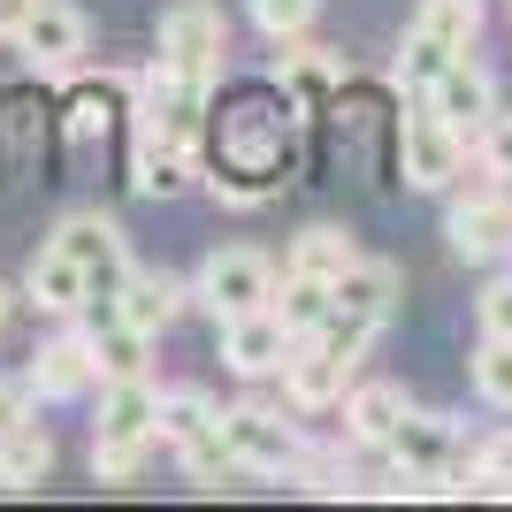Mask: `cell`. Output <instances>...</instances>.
I'll use <instances>...</instances> for the list:
<instances>
[{"instance_id": "cell-14", "label": "cell", "mask_w": 512, "mask_h": 512, "mask_svg": "<svg viewBox=\"0 0 512 512\" xmlns=\"http://www.w3.org/2000/svg\"><path fill=\"white\" fill-rule=\"evenodd\" d=\"M92 375H100V367H92V344L54 337V344L31 352V375H23V383H31V398H77V390H92Z\"/></svg>"}, {"instance_id": "cell-27", "label": "cell", "mask_w": 512, "mask_h": 512, "mask_svg": "<svg viewBox=\"0 0 512 512\" xmlns=\"http://www.w3.org/2000/svg\"><path fill=\"white\" fill-rule=\"evenodd\" d=\"M482 169H490V176H512V115H505V107L482 123Z\"/></svg>"}, {"instance_id": "cell-4", "label": "cell", "mask_w": 512, "mask_h": 512, "mask_svg": "<svg viewBox=\"0 0 512 512\" xmlns=\"http://www.w3.org/2000/svg\"><path fill=\"white\" fill-rule=\"evenodd\" d=\"M54 245L85 268V299H115V291H123L130 253H123V230H115L107 214H69L62 230H54Z\"/></svg>"}, {"instance_id": "cell-25", "label": "cell", "mask_w": 512, "mask_h": 512, "mask_svg": "<svg viewBox=\"0 0 512 512\" xmlns=\"http://www.w3.org/2000/svg\"><path fill=\"white\" fill-rule=\"evenodd\" d=\"M176 451H184V467H192L199 482H222V474H245V467H237V451L222 444V421H214L207 436H192V444H176Z\"/></svg>"}, {"instance_id": "cell-1", "label": "cell", "mask_w": 512, "mask_h": 512, "mask_svg": "<svg viewBox=\"0 0 512 512\" xmlns=\"http://www.w3.org/2000/svg\"><path fill=\"white\" fill-rule=\"evenodd\" d=\"M161 54L153 62L169 69V77H192V85H214V69H222V54H230V31H222V8H207V0H176L169 16H161Z\"/></svg>"}, {"instance_id": "cell-10", "label": "cell", "mask_w": 512, "mask_h": 512, "mask_svg": "<svg viewBox=\"0 0 512 512\" xmlns=\"http://www.w3.org/2000/svg\"><path fill=\"white\" fill-rule=\"evenodd\" d=\"M184 299H192V283H184V276H169V268H130L123 291H115V314H123L130 329L161 337V329L184 314Z\"/></svg>"}, {"instance_id": "cell-24", "label": "cell", "mask_w": 512, "mask_h": 512, "mask_svg": "<svg viewBox=\"0 0 512 512\" xmlns=\"http://www.w3.org/2000/svg\"><path fill=\"white\" fill-rule=\"evenodd\" d=\"M474 390L512 413V337H482V352H474Z\"/></svg>"}, {"instance_id": "cell-16", "label": "cell", "mask_w": 512, "mask_h": 512, "mask_svg": "<svg viewBox=\"0 0 512 512\" xmlns=\"http://www.w3.org/2000/svg\"><path fill=\"white\" fill-rule=\"evenodd\" d=\"M23 291L46 306V314H85V268L62 253V245H39L31 268H23Z\"/></svg>"}, {"instance_id": "cell-30", "label": "cell", "mask_w": 512, "mask_h": 512, "mask_svg": "<svg viewBox=\"0 0 512 512\" xmlns=\"http://www.w3.org/2000/svg\"><path fill=\"white\" fill-rule=\"evenodd\" d=\"M31 8H39V0H0V39H16V31H23V16H31Z\"/></svg>"}, {"instance_id": "cell-6", "label": "cell", "mask_w": 512, "mask_h": 512, "mask_svg": "<svg viewBox=\"0 0 512 512\" xmlns=\"http://www.w3.org/2000/svg\"><path fill=\"white\" fill-rule=\"evenodd\" d=\"M352 367L360 360H344V352H329L321 337H291V352H283V398L299 413H321V406H337L344 390H352Z\"/></svg>"}, {"instance_id": "cell-9", "label": "cell", "mask_w": 512, "mask_h": 512, "mask_svg": "<svg viewBox=\"0 0 512 512\" xmlns=\"http://www.w3.org/2000/svg\"><path fill=\"white\" fill-rule=\"evenodd\" d=\"M16 46H23V62H31V69H69L77 54H85V16H77L69 0H39V8L23 16Z\"/></svg>"}, {"instance_id": "cell-7", "label": "cell", "mask_w": 512, "mask_h": 512, "mask_svg": "<svg viewBox=\"0 0 512 512\" xmlns=\"http://www.w3.org/2000/svg\"><path fill=\"white\" fill-rule=\"evenodd\" d=\"M421 100L436 107V115H444V123L459 130V138H482V123L497 115V85H490V69H482V62H467V54H451V62H444V77H436V85H428Z\"/></svg>"}, {"instance_id": "cell-17", "label": "cell", "mask_w": 512, "mask_h": 512, "mask_svg": "<svg viewBox=\"0 0 512 512\" xmlns=\"http://www.w3.org/2000/svg\"><path fill=\"white\" fill-rule=\"evenodd\" d=\"M46 467H54V436L39 421L0 428V490H39Z\"/></svg>"}, {"instance_id": "cell-3", "label": "cell", "mask_w": 512, "mask_h": 512, "mask_svg": "<svg viewBox=\"0 0 512 512\" xmlns=\"http://www.w3.org/2000/svg\"><path fill=\"white\" fill-rule=\"evenodd\" d=\"M214 421H222V444L237 451L245 474H299L306 444L276 406H230V413H214Z\"/></svg>"}, {"instance_id": "cell-22", "label": "cell", "mask_w": 512, "mask_h": 512, "mask_svg": "<svg viewBox=\"0 0 512 512\" xmlns=\"http://www.w3.org/2000/svg\"><path fill=\"white\" fill-rule=\"evenodd\" d=\"M214 398L207 390H161V413H153V436H161V444H192V436H207L214 428Z\"/></svg>"}, {"instance_id": "cell-23", "label": "cell", "mask_w": 512, "mask_h": 512, "mask_svg": "<svg viewBox=\"0 0 512 512\" xmlns=\"http://www.w3.org/2000/svg\"><path fill=\"white\" fill-rule=\"evenodd\" d=\"M283 62H276V85H299V92H329L337 85V62L321 54V46H299V39H276Z\"/></svg>"}, {"instance_id": "cell-11", "label": "cell", "mask_w": 512, "mask_h": 512, "mask_svg": "<svg viewBox=\"0 0 512 512\" xmlns=\"http://www.w3.org/2000/svg\"><path fill=\"white\" fill-rule=\"evenodd\" d=\"M329 299H337V314L344 321H360V329H375L383 337V321H390V306H398V268L390 260H352L337 283H329Z\"/></svg>"}, {"instance_id": "cell-31", "label": "cell", "mask_w": 512, "mask_h": 512, "mask_svg": "<svg viewBox=\"0 0 512 512\" xmlns=\"http://www.w3.org/2000/svg\"><path fill=\"white\" fill-rule=\"evenodd\" d=\"M8 314H16V299H8V283H0V329H8Z\"/></svg>"}, {"instance_id": "cell-8", "label": "cell", "mask_w": 512, "mask_h": 512, "mask_svg": "<svg viewBox=\"0 0 512 512\" xmlns=\"http://www.w3.org/2000/svg\"><path fill=\"white\" fill-rule=\"evenodd\" d=\"M451 253L459 260H505L512 253V199L505 192H467L451 207Z\"/></svg>"}, {"instance_id": "cell-20", "label": "cell", "mask_w": 512, "mask_h": 512, "mask_svg": "<svg viewBox=\"0 0 512 512\" xmlns=\"http://www.w3.org/2000/svg\"><path fill=\"white\" fill-rule=\"evenodd\" d=\"M428 46H444V54H467L474 31H482V0H421V16H413Z\"/></svg>"}, {"instance_id": "cell-28", "label": "cell", "mask_w": 512, "mask_h": 512, "mask_svg": "<svg viewBox=\"0 0 512 512\" xmlns=\"http://www.w3.org/2000/svg\"><path fill=\"white\" fill-rule=\"evenodd\" d=\"M474 314H482V337H512V276H505V283H490Z\"/></svg>"}, {"instance_id": "cell-2", "label": "cell", "mask_w": 512, "mask_h": 512, "mask_svg": "<svg viewBox=\"0 0 512 512\" xmlns=\"http://www.w3.org/2000/svg\"><path fill=\"white\" fill-rule=\"evenodd\" d=\"M268 291H276V260L253 253V245H214L207 268L192 276V299H207L214 321H237L253 306H268Z\"/></svg>"}, {"instance_id": "cell-19", "label": "cell", "mask_w": 512, "mask_h": 512, "mask_svg": "<svg viewBox=\"0 0 512 512\" xmlns=\"http://www.w3.org/2000/svg\"><path fill=\"white\" fill-rule=\"evenodd\" d=\"M329 283L321 276H299V268H283V291H268V314L283 321V329H291V337H314L321 321H329Z\"/></svg>"}, {"instance_id": "cell-12", "label": "cell", "mask_w": 512, "mask_h": 512, "mask_svg": "<svg viewBox=\"0 0 512 512\" xmlns=\"http://www.w3.org/2000/svg\"><path fill=\"white\" fill-rule=\"evenodd\" d=\"M283 352H291V329H283L268 306H253V314L222 321V360L237 367V375H276Z\"/></svg>"}, {"instance_id": "cell-5", "label": "cell", "mask_w": 512, "mask_h": 512, "mask_svg": "<svg viewBox=\"0 0 512 512\" xmlns=\"http://www.w3.org/2000/svg\"><path fill=\"white\" fill-rule=\"evenodd\" d=\"M459 161H467V138L421 100V115H406V130H398V169H406V184L444 192L451 176H459Z\"/></svg>"}, {"instance_id": "cell-26", "label": "cell", "mask_w": 512, "mask_h": 512, "mask_svg": "<svg viewBox=\"0 0 512 512\" xmlns=\"http://www.w3.org/2000/svg\"><path fill=\"white\" fill-rule=\"evenodd\" d=\"M321 0H253V23L268 39H306V23H314Z\"/></svg>"}, {"instance_id": "cell-13", "label": "cell", "mask_w": 512, "mask_h": 512, "mask_svg": "<svg viewBox=\"0 0 512 512\" xmlns=\"http://www.w3.org/2000/svg\"><path fill=\"white\" fill-rule=\"evenodd\" d=\"M130 184L146 199H176L184 184H192V146H176V138H161L153 123H138V138H130Z\"/></svg>"}, {"instance_id": "cell-18", "label": "cell", "mask_w": 512, "mask_h": 512, "mask_svg": "<svg viewBox=\"0 0 512 512\" xmlns=\"http://www.w3.org/2000/svg\"><path fill=\"white\" fill-rule=\"evenodd\" d=\"M398 421H406V390H398V383L344 390V436H352V444H383Z\"/></svg>"}, {"instance_id": "cell-15", "label": "cell", "mask_w": 512, "mask_h": 512, "mask_svg": "<svg viewBox=\"0 0 512 512\" xmlns=\"http://www.w3.org/2000/svg\"><path fill=\"white\" fill-rule=\"evenodd\" d=\"M153 413H161V390H153L146 375H115V383H100V421H92V436H153Z\"/></svg>"}, {"instance_id": "cell-21", "label": "cell", "mask_w": 512, "mask_h": 512, "mask_svg": "<svg viewBox=\"0 0 512 512\" xmlns=\"http://www.w3.org/2000/svg\"><path fill=\"white\" fill-rule=\"evenodd\" d=\"M352 260H360V245H352L344 230H329V222H314V230H299V237H291V268H299V276L337 283L344 268H352Z\"/></svg>"}, {"instance_id": "cell-29", "label": "cell", "mask_w": 512, "mask_h": 512, "mask_svg": "<svg viewBox=\"0 0 512 512\" xmlns=\"http://www.w3.org/2000/svg\"><path fill=\"white\" fill-rule=\"evenodd\" d=\"M31 421V383H0V428Z\"/></svg>"}]
</instances>
